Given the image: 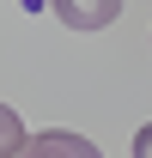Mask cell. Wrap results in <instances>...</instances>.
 <instances>
[{"label": "cell", "mask_w": 152, "mask_h": 158, "mask_svg": "<svg viewBox=\"0 0 152 158\" xmlns=\"http://www.w3.org/2000/svg\"><path fill=\"white\" fill-rule=\"evenodd\" d=\"M49 12L67 31H103V24L122 19V0H49Z\"/></svg>", "instance_id": "1"}, {"label": "cell", "mask_w": 152, "mask_h": 158, "mask_svg": "<svg viewBox=\"0 0 152 158\" xmlns=\"http://www.w3.org/2000/svg\"><path fill=\"white\" fill-rule=\"evenodd\" d=\"M24 158H103V152H97L85 134H67V128H43V134H31Z\"/></svg>", "instance_id": "2"}, {"label": "cell", "mask_w": 152, "mask_h": 158, "mask_svg": "<svg viewBox=\"0 0 152 158\" xmlns=\"http://www.w3.org/2000/svg\"><path fill=\"white\" fill-rule=\"evenodd\" d=\"M134 158H152V122L140 128V134H134Z\"/></svg>", "instance_id": "3"}]
</instances>
